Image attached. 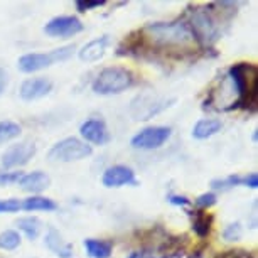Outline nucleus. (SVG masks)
Returning <instances> with one entry per match:
<instances>
[{
  "instance_id": "obj_1",
  "label": "nucleus",
  "mask_w": 258,
  "mask_h": 258,
  "mask_svg": "<svg viewBox=\"0 0 258 258\" xmlns=\"http://www.w3.org/2000/svg\"><path fill=\"white\" fill-rule=\"evenodd\" d=\"M142 34L155 47L162 49H191L196 42L191 29L186 22H154L144 27Z\"/></svg>"
},
{
  "instance_id": "obj_2",
  "label": "nucleus",
  "mask_w": 258,
  "mask_h": 258,
  "mask_svg": "<svg viewBox=\"0 0 258 258\" xmlns=\"http://www.w3.org/2000/svg\"><path fill=\"white\" fill-rule=\"evenodd\" d=\"M228 76L235 85L238 95V108H255L258 91V71L253 64L238 62L231 66Z\"/></svg>"
},
{
  "instance_id": "obj_3",
  "label": "nucleus",
  "mask_w": 258,
  "mask_h": 258,
  "mask_svg": "<svg viewBox=\"0 0 258 258\" xmlns=\"http://www.w3.org/2000/svg\"><path fill=\"white\" fill-rule=\"evenodd\" d=\"M134 85V75L125 68H105L93 81V91L98 95H118Z\"/></svg>"
},
{
  "instance_id": "obj_4",
  "label": "nucleus",
  "mask_w": 258,
  "mask_h": 258,
  "mask_svg": "<svg viewBox=\"0 0 258 258\" xmlns=\"http://www.w3.org/2000/svg\"><path fill=\"white\" fill-rule=\"evenodd\" d=\"M191 29L196 42L203 46H211L220 39V27L216 24V19H213L211 12L208 9H196L191 14L189 22H186Z\"/></svg>"
},
{
  "instance_id": "obj_5",
  "label": "nucleus",
  "mask_w": 258,
  "mask_h": 258,
  "mask_svg": "<svg viewBox=\"0 0 258 258\" xmlns=\"http://www.w3.org/2000/svg\"><path fill=\"white\" fill-rule=\"evenodd\" d=\"M75 46H64L49 52H29L19 59V70L22 73H36L52 66L54 62L66 61L73 54Z\"/></svg>"
},
{
  "instance_id": "obj_6",
  "label": "nucleus",
  "mask_w": 258,
  "mask_h": 258,
  "mask_svg": "<svg viewBox=\"0 0 258 258\" xmlns=\"http://www.w3.org/2000/svg\"><path fill=\"white\" fill-rule=\"evenodd\" d=\"M91 154H93L91 145L81 142V140H78L75 137H70L57 142L49 150L47 157H49L51 162H73V160H81L90 157Z\"/></svg>"
},
{
  "instance_id": "obj_7",
  "label": "nucleus",
  "mask_w": 258,
  "mask_h": 258,
  "mask_svg": "<svg viewBox=\"0 0 258 258\" xmlns=\"http://www.w3.org/2000/svg\"><path fill=\"white\" fill-rule=\"evenodd\" d=\"M170 134H172V130L169 126H147V128L140 130L137 135H134L130 144L134 149L139 150H155L167 142Z\"/></svg>"
},
{
  "instance_id": "obj_8",
  "label": "nucleus",
  "mask_w": 258,
  "mask_h": 258,
  "mask_svg": "<svg viewBox=\"0 0 258 258\" xmlns=\"http://www.w3.org/2000/svg\"><path fill=\"white\" fill-rule=\"evenodd\" d=\"M167 106H169L167 100H162L154 95H140L132 101L130 113H132L135 120H149L154 115L160 113L164 108H167Z\"/></svg>"
},
{
  "instance_id": "obj_9",
  "label": "nucleus",
  "mask_w": 258,
  "mask_h": 258,
  "mask_svg": "<svg viewBox=\"0 0 258 258\" xmlns=\"http://www.w3.org/2000/svg\"><path fill=\"white\" fill-rule=\"evenodd\" d=\"M83 31V24L78 17L75 16H61L51 19L46 24L44 32L51 37H59V39H68L73 37L76 34Z\"/></svg>"
},
{
  "instance_id": "obj_10",
  "label": "nucleus",
  "mask_w": 258,
  "mask_h": 258,
  "mask_svg": "<svg viewBox=\"0 0 258 258\" xmlns=\"http://www.w3.org/2000/svg\"><path fill=\"white\" fill-rule=\"evenodd\" d=\"M36 155V145L32 142H21L11 145L6 152L2 154V167H22Z\"/></svg>"
},
{
  "instance_id": "obj_11",
  "label": "nucleus",
  "mask_w": 258,
  "mask_h": 258,
  "mask_svg": "<svg viewBox=\"0 0 258 258\" xmlns=\"http://www.w3.org/2000/svg\"><path fill=\"white\" fill-rule=\"evenodd\" d=\"M105 187H121V186H137L134 169L126 165H111L103 172L101 177Z\"/></svg>"
},
{
  "instance_id": "obj_12",
  "label": "nucleus",
  "mask_w": 258,
  "mask_h": 258,
  "mask_svg": "<svg viewBox=\"0 0 258 258\" xmlns=\"http://www.w3.org/2000/svg\"><path fill=\"white\" fill-rule=\"evenodd\" d=\"M80 134L86 142L95 144V145H103L110 140V135H108V130H106L105 121L98 120V118L86 120L85 123L80 126Z\"/></svg>"
},
{
  "instance_id": "obj_13",
  "label": "nucleus",
  "mask_w": 258,
  "mask_h": 258,
  "mask_svg": "<svg viewBox=\"0 0 258 258\" xmlns=\"http://www.w3.org/2000/svg\"><path fill=\"white\" fill-rule=\"evenodd\" d=\"M52 90V81L47 78H32V80H26L21 86V98L26 101L39 100L42 96L49 95Z\"/></svg>"
},
{
  "instance_id": "obj_14",
  "label": "nucleus",
  "mask_w": 258,
  "mask_h": 258,
  "mask_svg": "<svg viewBox=\"0 0 258 258\" xmlns=\"http://www.w3.org/2000/svg\"><path fill=\"white\" fill-rule=\"evenodd\" d=\"M49 184H51V177L46 172H42V170H34V172L24 174L21 181H19V186H21L22 191L32 194L42 192L44 189L49 187Z\"/></svg>"
},
{
  "instance_id": "obj_15",
  "label": "nucleus",
  "mask_w": 258,
  "mask_h": 258,
  "mask_svg": "<svg viewBox=\"0 0 258 258\" xmlns=\"http://www.w3.org/2000/svg\"><path fill=\"white\" fill-rule=\"evenodd\" d=\"M106 44H108V37L106 36L95 39V41H90L88 44H85L81 47V51L78 52V56H80V59L83 62H96L105 56Z\"/></svg>"
},
{
  "instance_id": "obj_16",
  "label": "nucleus",
  "mask_w": 258,
  "mask_h": 258,
  "mask_svg": "<svg viewBox=\"0 0 258 258\" xmlns=\"http://www.w3.org/2000/svg\"><path fill=\"white\" fill-rule=\"evenodd\" d=\"M44 243H46V246L59 258H71L73 256V246L68 241H64V238L61 236V233L54 230V228H49Z\"/></svg>"
},
{
  "instance_id": "obj_17",
  "label": "nucleus",
  "mask_w": 258,
  "mask_h": 258,
  "mask_svg": "<svg viewBox=\"0 0 258 258\" xmlns=\"http://www.w3.org/2000/svg\"><path fill=\"white\" fill-rule=\"evenodd\" d=\"M221 120H216V118H204V120H199L192 128V137L198 139V140H204V139H209L213 135H216L218 132L221 130Z\"/></svg>"
},
{
  "instance_id": "obj_18",
  "label": "nucleus",
  "mask_w": 258,
  "mask_h": 258,
  "mask_svg": "<svg viewBox=\"0 0 258 258\" xmlns=\"http://www.w3.org/2000/svg\"><path fill=\"white\" fill-rule=\"evenodd\" d=\"M86 253L90 258H110L113 245L110 241L105 240H95V238H88V240L83 241Z\"/></svg>"
},
{
  "instance_id": "obj_19",
  "label": "nucleus",
  "mask_w": 258,
  "mask_h": 258,
  "mask_svg": "<svg viewBox=\"0 0 258 258\" xmlns=\"http://www.w3.org/2000/svg\"><path fill=\"white\" fill-rule=\"evenodd\" d=\"M56 208L57 206L52 199L42 196H31L24 199L21 204V209H24V211H54Z\"/></svg>"
},
{
  "instance_id": "obj_20",
  "label": "nucleus",
  "mask_w": 258,
  "mask_h": 258,
  "mask_svg": "<svg viewBox=\"0 0 258 258\" xmlns=\"http://www.w3.org/2000/svg\"><path fill=\"white\" fill-rule=\"evenodd\" d=\"M16 225L19 226L24 235H26L29 240H36V238L41 235V230H42V223L39 218L36 216H26V218H19Z\"/></svg>"
},
{
  "instance_id": "obj_21",
  "label": "nucleus",
  "mask_w": 258,
  "mask_h": 258,
  "mask_svg": "<svg viewBox=\"0 0 258 258\" xmlns=\"http://www.w3.org/2000/svg\"><path fill=\"white\" fill-rule=\"evenodd\" d=\"M211 221L213 218L206 213L196 211L192 214V230L198 236L206 238L209 235V230H211Z\"/></svg>"
},
{
  "instance_id": "obj_22",
  "label": "nucleus",
  "mask_w": 258,
  "mask_h": 258,
  "mask_svg": "<svg viewBox=\"0 0 258 258\" xmlns=\"http://www.w3.org/2000/svg\"><path fill=\"white\" fill-rule=\"evenodd\" d=\"M22 128L21 125L14 123V121H0V144H6L9 140L17 139L21 135Z\"/></svg>"
},
{
  "instance_id": "obj_23",
  "label": "nucleus",
  "mask_w": 258,
  "mask_h": 258,
  "mask_svg": "<svg viewBox=\"0 0 258 258\" xmlns=\"http://www.w3.org/2000/svg\"><path fill=\"white\" fill-rule=\"evenodd\" d=\"M21 245V235L16 230H6L0 233V250H16Z\"/></svg>"
},
{
  "instance_id": "obj_24",
  "label": "nucleus",
  "mask_w": 258,
  "mask_h": 258,
  "mask_svg": "<svg viewBox=\"0 0 258 258\" xmlns=\"http://www.w3.org/2000/svg\"><path fill=\"white\" fill-rule=\"evenodd\" d=\"M235 186H243V177L230 176L226 179H214V181L211 182V187L216 189V191H228V189H231Z\"/></svg>"
},
{
  "instance_id": "obj_25",
  "label": "nucleus",
  "mask_w": 258,
  "mask_h": 258,
  "mask_svg": "<svg viewBox=\"0 0 258 258\" xmlns=\"http://www.w3.org/2000/svg\"><path fill=\"white\" fill-rule=\"evenodd\" d=\"M243 235V230H241V225L240 223H231V225H228L225 228V231H223V238H225L226 241H238Z\"/></svg>"
},
{
  "instance_id": "obj_26",
  "label": "nucleus",
  "mask_w": 258,
  "mask_h": 258,
  "mask_svg": "<svg viewBox=\"0 0 258 258\" xmlns=\"http://www.w3.org/2000/svg\"><path fill=\"white\" fill-rule=\"evenodd\" d=\"M22 201L19 199H0V214L2 213H17L21 211Z\"/></svg>"
},
{
  "instance_id": "obj_27",
  "label": "nucleus",
  "mask_w": 258,
  "mask_h": 258,
  "mask_svg": "<svg viewBox=\"0 0 258 258\" xmlns=\"http://www.w3.org/2000/svg\"><path fill=\"white\" fill-rule=\"evenodd\" d=\"M105 6V0H78L76 2V11L78 12H88V11H93V9H100Z\"/></svg>"
},
{
  "instance_id": "obj_28",
  "label": "nucleus",
  "mask_w": 258,
  "mask_h": 258,
  "mask_svg": "<svg viewBox=\"0 0 258 258\" xmlns=\"http://www.w3.org/2000/svg\"><path fill=\"white\" fill-rule=\"evenodd\" d=\"M216 204V194L214 192H204L196 199V206L199 209H208Z\"/></svg>"
},
{
  "instance_id": "obj_29",
  "label": "nucleus",
  "mask_w": 258,
  "mask_h": 258,
  "mask_svg": "<svg viewBox=\"0 0 258 258\" xmlns=\"http://www.w3.org/2000/svg\"><path fill=\"white\" fill-rule=\"evenodd\" d=\"M24 176L22 172H0V186H11L17 184Z\"/></svg>"
},
{
  "instance_id": "obj_30",
  "label": "nucleus",
  "mask_w": 258,
  "mask_h": 258,
  "mask_svg": "<svg viewBox=\"0 0 258 258\" xmlns=\"http://www.w3.org/2000/svg\"><path fill=\"white\" fill-rule=\"evenodd\" d=\"M167 201L170 204H174V206H189L191 204V201H189L187 198H184V196H176V194H170V196H167Z\"/></svg>"
},
{
  "instance_id": "obj_31",
  "label": "nucleus",
  "mask_w": 258,
  "mask_h": 258,
  "mask_svg": "<svg viewBox=\"0 0 258 258\" xmlns=\"http://www.w3.org/2000/svg\"><path fill=\"white\" fill-rule=\"evenodd\" d=\"M243 186L256 189L258 187V176H256V172H251V174H248V176L243 177Z\"/></svg>"
},
{
  "instance_id": "obj_32",
  "label": "nucleus",
  "mask_w": 258,
  "mask_h": 258,
  "mask_svg": "<svg viewBox=\"0 0 258 258\" xmlns=\"http://www.w3.org/2000/svg\"><path fill=\"white\" fill-rule=\"evenodd\" d=\"M220 258H251L250 256V253H246V251H228L226 255H223Z\"/></svg>"
},
{
  "instance_id": "obj_33",
  "label": "nucleus",
  "mask_w": 258,
  "mask_h": 258,
  "mask_svg": "<svg viewBox=\"0 0 258 258\" xmlns=\"http://www.w3.org/2000/svg\"><path fill=\"white\" fill-rule=\"evenodd\" d=\"M7 81H9V78H7V73L0 68V95L4 93V90H6V86H7Z\"/></svg>"
},
{
  "instance_id": "obj_34",
  "label": "nucleus",
  "mask_w": 258,
  "mask_h": 258,
  "mask_svg": "<svg viewBox=\"0 0 258 258\" xmlns=\"http://www.w3.org/2000/svg\"><path fill=\"white\" fill-rule=\"evenodd\" d=\"M126 258H157V256L150 255V253H147V251H135L130 256H126Z\"/></svg>"
}]
</instances>
